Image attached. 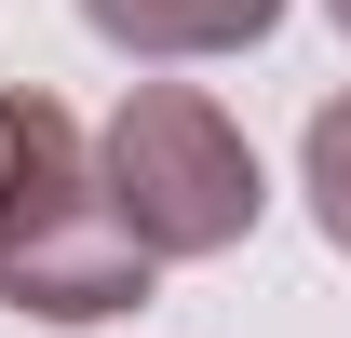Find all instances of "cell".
Masks as SVG:
<instances>
[{
  "label": "cell",
  "instance_id": "1",
  "mask_svg": "<svg viewBox=\"0 0 351 338\" xmlns=\"http://www.w3.org/2000/svg\"><path fill=\"white\" fill-rule=\"evenodd\" d=\"M122 190H162V203H149V230H162V244H217L230 216H257L243 149H230L203 109H176V95H149V109L122 122Z\"/></svg>",
  "mask_w": 351,
  "mask_h": 338
},
{
  "label": "cell",
  "instance_id": "2",
  "mask_svg": "<svg viewBox=\"0 0 351 338\" xmlns=\"http://www.w3.org/2000/svg\"><path fill=\"white\" fill-rule=\"evenodd\" d=\"M230 27H270V0H135L122 41H230Z\"/></svg>",
  "mask_w": 351,
  "mask_h": 338
},
{
  "label": "cell",
  "instance_id": "3",
  "mask_svg": "<svg viewBox=\"0 0 351 338\" xmlns=\"http://www.w3.org/2000/svg\"><path fill=\"white\" fill-rule=\"evenodd\" d=\"M311 163H324V216H338V244H351V109L324 122V149H311Z\"/></svg>",
  "mask_w": 351,
  "mask_h": 338
}]
</instances>
